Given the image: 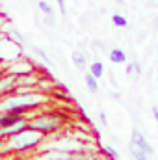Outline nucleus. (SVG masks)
<instances>
[{"label":"nucleus","mask_w":158,"mask_h":160,"mask_svg":"<svg viewBox=\"0 0 158 160\" xmlns=\"http://www.w3.org/2000/svg\"><path fill=\"white\" fill-rule=\"evenodd\" d=\"M121 2H123V0H116V4H117V6H119V4H121Z\"/></svg>","instance_id":"4be33fe9"},{"label":"nucleus","mask_w":158,"mask_h":160,"mask_svg":"<svg viewBox=\"0 0 158 160\" xmlns=\"http://www.w3.org/2000/svg\"><path fill=\"white\" fill-rule=\"evenodd\" d=\"M86 86H87V89H89V93H97L99 91V82H97V77L95 75H91V73H86Z\"/></svg>","instance_id":"1a4fd4ad"},{"label":"nucleus","mask_w":158,"mask_h":160,"mask_svg":"<svg viewBox=\"0 0 158 160\" xmlns=\"http://www.w3.org/2000/svg\"><path fill=\"white\" fill-rule=\"evenodd\" d=\"M11 36H13V39H17L21 45H26V43H28V39L24 38V34L19 32V30H11Z\"/></svg>","instance_id":"f3484780"},{"label":"nucleus","mask_w":158,"mask_h":160,"mask_svg":"<svg viewBox=\"0 0 158 160\" xmlns=\"http://www.w3.org/2000/svg\"><path fill=\"white\" fill-rule=\"evenodd\" d=\"M58 2V6H60V13L62 15H65L67 13V8H65V0H56Z\"/></svg>","instance_id":"6ab92c4d"},{"label":"nucleus","mask_w":158,"mask_h":160,"mask_svg":"<svg viewBox=\"0 0 158 160\" xmlns=\"http://www.w3.org/2000/svg\"><path fill=\"white\" fill-rule=\"evenodd\" d=\"M126 75H134V77H140L141 75V65L138 63V62H130L128 65H126Z\"/></svg>","instance_id":"2eb2a0df"},{"label":"nucleus","mask_w":158,"mask_h":160,"mask_svg":"<svg viewBox=\"0 0 158 160\" xmlns=\"http://www.w3.org/2000/svg\"><path fill=\"white\" fill-rule=\"evenodd\" d=\"M99 118H101V121H102V125H104V127H108V118H106V114H104V112H101V114H99Z\"/></svg>","instance_id":"aec40b11"},{"label":"nucleus","mask_w":158,"mask_h":160,"mask_svg":"<svg viewBox=\"0 0 158 160\" xmlns=\"http://www.w3.org/2000/svg\"><path fill=\"white\" fill-rule=\"evenodd\" d=\"M153 116H155V119L158 123V106H153Z\"/></svg>","instance_id":"412c9836"},{"label":"nucleus","mask_w":158,"mask_h":160,"mask_svg":"<svg viewBox=\"0 0 158 160\" xmlns=\"http://www.w3.org/2000/svg\"><path fill=\"white\" fill-rule=\"evenodd\" d=\"M37 8H39V11L43 15H54V13H56L54 8H52L48 2H45V0H39V2H37Z\"/></svg>","instance_id":"dca6fc26"},{"label":"nucleus","mask_w":158,"mask_h":160,"mask_svg":"<svg viewBox=\"0 0 158 160\" xmlns=\"http://www.w3.org/2000/svg\"><path fill=\"white\" fill-rule=\"evenodd\" d=\"M108 58H110L112 63H126V54H125V50H123V48H117V47L108 52Z\"/></svg>","instance_id":"0eeeda50"},{"label":"nucleus","mask_w":158,"mask_h":160,"mask_svg":"<svg viewBox=\"0 0 158 160\" xmlns=\"http://www.w3.org/2000/svg\"><path fill=\"white\" fill-rule=\"evenodd\" d=\"M130 155L136 160H149V155H147L145 151H141L140 147H136V145H132V143H130Z\"/></svg>","instance_id":"f8f14e48"},{"label":"nucleus","mask_w":158,"mask_h":160,"mask_svg":"<svg viewBox=\"0 0 158 160\" xmlns=\"http://www.w3.org/2000/svg\"><path fill=\"white\" fill-rule=\"evenodd\" d=\"M130 143H132V145H136V147H140L141 151H145L149 157H151V155H155V149H153V145H151V143L145 140V136H143V134H141L138 128H134V130H132V140H130Z\"/></svg>","instance_id":"20e7f679"},{"label":"nucleus","mask_w":158,"mask_h":160,"mask_svg":"<svg viewBox=\"0 0 158 160\" xmlns=\"http://www.w3.org/2000/svg\"><path fill=\"white\" fill-rule=\"evenodd\" d=\"M45 24H48V26H56V22H54V15H45Z\"/></svg>","instance_id":"a211bd4d"},{"label":"nucleus","mask_w":158,"mask_h":160,"mask_svg":"<svg viewBox=\"0 0 158 160\" xmlns=\"http://www.w3.org/2000/svg\"><path fill=\"white\" fill-rule=\"evenodd\" d=\"M89 73H91V75H95L97 78H101V77L104 75V65H102L101 62H95V63H91V65H89Z\"/></svg>","instance_id":"4468645a"},{"label":"nucleus","mask_w":158,"mask_h":160,"mask_svg":"<svg viewBox=\"0 0 158 160\" xmlns=\"http://www.w3.org/2000/svg\"><path fill=\"white\" fill-rule=\"evenodd\" d=\"M0 26H2V19H0Z\"/></svg>","instance_id":"5701e85b"},{"label":"nucleus","mask_w":158,"mask_h":160,"mask_svg":"<svg viewBox=\"0 0 158 160\" xmlns=\"http://www.w3.org/2000/svg\"><path fill=\"white\" fill-rule=\"evenodd\" d=\"M28 125L34 127L36 130H39L43 136H47V134H52V132H56V130L62 128V125H63V118H62L60 114L47 112V114H39L37 118L30 119L28 121Z\"/></svg>","instance_id":"7ed1b4c3"},{"label":"nucleus","mask_w":158,"mask_h":160,"mask_svg":"<svg viewBox=\"0 0 158 160\" xmlns=\"http://www.w3.org/2000/svg\"><path fill=\"white\" fill-rule=\"evenodd\" d=\"M30 47H32V50H34V54H36L37 58H41V60H43V62H45L47 65H52V60H50V58L47 56V52H45L43 48H39V47H36V45H30Z\"/></svg>","instance_id":"ddd939ff"},{"label":"nucleus","mask_w":158,"mask_h":160,"mask_svg":"<svg viewBox=\"0 0 158 160\" xmlns=\"http://www.w3.org/2000/svg\"><path fill=\"white\" fill-rule=\"evenodd\" d=\"M101 151L108 157L110 160H117V151H116V147H112V145H108V143H101Z\"/></svg>","instance_id":"9d476101"},{"label":"nucleus","mask_w":158,"mask_h":160,"mask_svg":"<svg viewBox=\"0 0 158 160\" xmlns=\"http://www.w3.org/2000/svg\"><path fill=\"white\" fill-rule=\"evenodd\" d=\"M112 22H114V26H117V28H126V26H128L126 17L121 15V13H114V15H112Z\"/></svg>","instance_id":"9b49d317"},{"label":"nucleus","mask_w":158,"mask_h":160,"mask_svg":"<svg viewBox=\"0 0 158 160\" xmlns=\"http://www.w3.org/2000/svg\"><path fill=\"white\" fill-rule=\"evenodd\" d=\"M71 60H73V63H75L78 69H86V67H87V58H86V54L80 52V50H75V52L71 54Z\"/></svg>","instance_id":"6e6552de"},{"label":"nucleus","mask_w":158,"mask_h":160,"mask_svg":"<svg viewBox=\"0 0 158 160\" xmlns=\"http://www.w3.org/2000/svg\"><path fill=\"white\" fill-rule=\"evenodd\" d=\"M41 138H43V134H41L39 130H36L34 127L26 125V127L21 128L19 132L7 136L6 142H7V149H9V151H26V149L36 147L41 142Z\"/></svg>","instance_id":"f03ea898"},{"label":"nucleus","mask_w":158,"mask_h":160,"mask_svg":"<svg viewBox=\"0 0 158 160\" xmlns=\"http://www.w3.org/2000/svg\"><path fill=\"white\" fill-rule=\"evenodd\" d=\"M24 119H26V116H22V114L0 112V130H4V128H7V127H11V125H15L19 121H24Z\"/></svg>","instance_id":"39448f33"},{"label":"nucleus","mask_w":158,"mask_h":160,"mask_svg":"<svg viewBox=\"0 0 158 160\" xmlns=\"http://www.w3.org/2000/svg\"><path fill=\"white\" fill-rule=\"evenodd\" d=\"M6 99L0 101V112H15L26 116L28 110H36L43 101H47L41 93H21V95H4Z\"/></svg>","instance_id":"f257e3e1"},{"label":"nucleus","mask_w":158,"mask_h":160,"mask_svg":"<svg viewBox=\"0 0 158 160\" xmlns=\"http://www.w3.org/2000/svg\"><path fill=\"white\" fill-rule=\"evenodd\" d=\"M17 84V75H7L0 78V95H7Z\"/></svg>","instance_id":"423d86ee"}]
</instances>
